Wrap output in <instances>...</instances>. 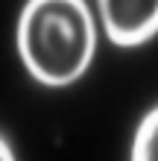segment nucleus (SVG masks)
<instances>
[{
    "label": "nucleus",
    "instance_id": "nucleus-3",
    "mask_svg": "<svg viewBox=\"0 0 158 161\" xmlns=\"http://www.w3.org/2000/svg\"><path fill=\"white\" fill-rule=\"evenodd\" d=\"M132 161H158V106L152 111H146L135 129Z\"/></svg>",
    "mask_w": 158,
    "mask_h": 161
},
{
    "label": "nucleus",
    "instance_id": "nucleus-4",
    "mask_svg": "<svg viewBox=\"0 0 158 161\" xmlns=\"http://www.w3.org/2000/svg\"><path fill=\"white\" fill-rule=\"evenodd\" d=\"M0 161H15V153H12V144H9V138H6V135L0 138Z\"/></svg>",
    "mask_w": 158,
    "mask_h": 161
},
{
    "label": "nucleus",
    "instance_id": "nucleus-1",
    "mask_svg": "<svg viewBox=\"0 0 158 161\" xmlns=\"http://www.w3.org/2000/svg\"><path fill=\"white\" fill-rule=\"evenodd\" d=\"M15 44L26 73L47 88L76 82L91 68L97 30L85 0H26Z\"/></svg>",
    "mask_w": 158,
    "mask_h": 161
},
{
    "label": "nucleus",
    "instance_id": "nucleus-2",
    "mask_svg": "<svg viewBox=\"0 0 158 161\" xmlns=\"http://www.w3.org/2000/svg\"><path fill=\"white\" fill-rule=\"evenodd\" d=\"M106 35L114 47H141L158 35V0H97Z\"/></svg>",
    "mask_w": 158,
    "mask_h": 161
}]
</instances>
